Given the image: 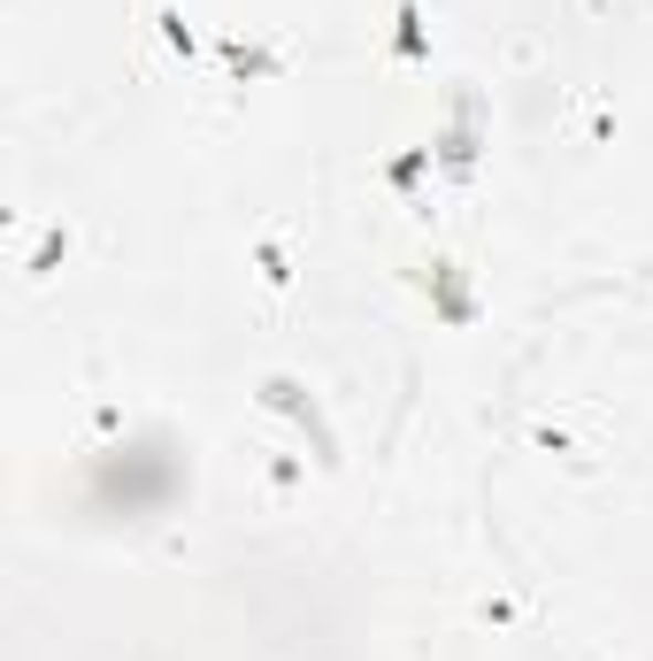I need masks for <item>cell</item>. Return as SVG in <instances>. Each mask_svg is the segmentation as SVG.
Wrapping results in <instances>:
<instances>
[{"label":"cell","instance_id":"1","mask_svg":"<svg viewBox=\"0 0 653 661\" xmlns=\"http://www.w3.org/2000/svg\"><path fill=\"white\" fill-rule=\"evenodd\" d=\"M400 54H408V62H415V54H423V15H415V0H408V8H400Z\"/></svg>","mask_w":653,"mask_h":661}]
</instances>
